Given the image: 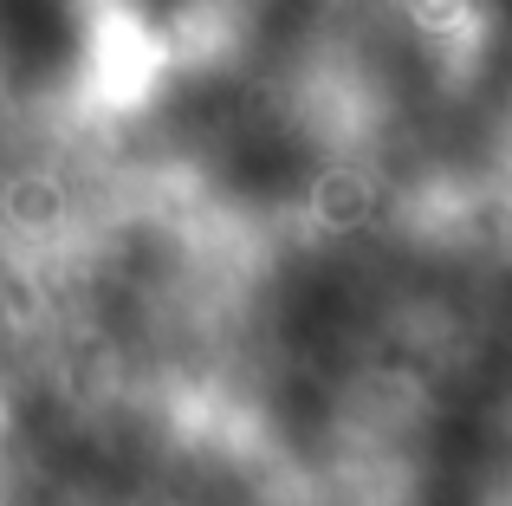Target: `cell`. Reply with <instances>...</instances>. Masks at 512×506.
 I'll return each instance as SVG.
<instances>
[{
  "label": "cell",
  "mask_w": 512,
  "mask_h": 506,
  "mask_svg": "<svg viewBox=\"0 0 512 506\" xmlns=\"http://www.w3.org/2000/svg\"><path fill=\"white\" fill-rule=\"evenodd\" d=\"M0 52L20 78H52L72 52V7L65 0H0Z\"/></svg>",
  "instance_id": "obj_1"
}]
</instances>
